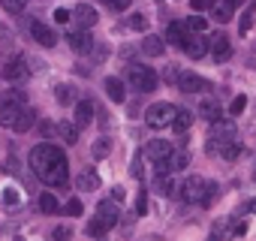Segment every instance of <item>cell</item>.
<instances>
[{"label": "cell", "mask_w": 256, "mask_h": 241, "mask_svg": "<svg viewBox=\"0 0 256 241\" xmlns=\"http://www.w3.org/2000/svg\"><path fill=\"white\" fill-rule=\"evenodd\" d=\"M28 163H30L34 175L46 187H66V181H70V163H66L64 148H58L52 142H40V145L30 148Z\"/></svg>", "instance_id": "cell-1"}, {"label": "cell", "mask_w": 256, "mask_h": 241, "mask_svg": "<svg viewBox=\"0 0 256 241\" xmlns=\"http://www.w3.org/2000/svg\"><path fill=\"white\" fill-rule=\"evenodd\" d=\"M126 78H130V84H133L139 94H151V90L160 84L157 72H154L151 66H145V64H133V66H130V72H126Z\"/></svg>", "instance_id": "cell-2"}, {"label": "cell", "mask_w": 256, "mask_h": 241, "mask_svg": "<svg viewBox=\"0 0 256 241\" xmlns=\"http://www.w3.org/2000/svg\"><path fill=\"white\" fill-rule=\"evenodd\" d=\"M172 118H175V106L169 102H154L148 112H145V124L151 130H163V127H172Z\"/></svg>", "instance_id": "cell-3"}, {"label": "cell", "mask_w": 256, "mask_h": 241, "mask_svg": "<svg viewBox=\"0 0 256 241\" xmlns=\"http://www.w3.org/2000/svg\"><path fill=\"white\" fill-rule=\"evenodd\" d=\"M66 42H70V48H72L76 54H88V52L94 48V36H90V30H84V28L70 30V34H66Z\"/></svg>", "instance_id": "cell-4"}, {"label": "cell", "mask_w": 256, "mask_h": 241, "mask_svg": "<svg viewBox=\"0 0 256 241\" xmlns=\"http://www.w3.org/2000/svg\"><path fill=\"white\" fill-rule=\"evenodd\" d=\"M205 184H208L205 178L190 175V178L181 184V199H184V202H190V205H193V202H199V199H202V193H205Z\"/></svg>", "instance_id": "cell-5"}, {"label": "cell", "mask_w": 256, "mask_h": 241, "mask_svg": "<svg viewBox=\"0 0 256 241\" xmlns=\"http://www.w3.org/2000/svg\"><path fill=\"white\" fill-rule=\"evenodd\" d=\"M172 151H175V148H172V142H166V139H154V142L145 145V157L154 160V163H166Z\"/></svg>", "instance_id": "cell-6"}, {"label": "cell", "mask_w": 256, "mask_h": 241, "mask_svg": "<svg viewBox=\"0 0 256 241\" xmlns=\"http://www.w3.org/2000/svg\"><path fill=\"white\" fill-rule=\"evenodd\" d=\"M211 58L217 60V64H226L229 58H232V42H229V36L226 34H217L214 40H211Z\"/></svg>", "instance_id": "cell-7"}, {"label": "cell", "mask_w": 256, "mask_h": 241, "mask_svg": "<svg viewBox=\"0 0 256 241\" xmlns=\"http://www.w3.org/2000/svg\"><path fill=\"white\" fill-rule=\"evenodd\" d=\"M34 124H36V112L34 108H28V106H22L18 108V114H16V124L10 127L12 133H30L34 130Z\"/></svg>", "instance_id": "cell-8"}, {"label": "cell", "mask_w": 256, "mask_h": 241, "mask_svg": "<svg viewBox=\"0 0 256 241\" xmlns=\"http://www.w3.org/2000/svg\"><path fill=\"white\" fill-rule=\"evenodd\" d=\"M30 36H34L40 46H46V48H54V46H58V34H54L52 28H46L42 22H34V24H30Z\"/></svg>", "instance_id": "cell-9"}, {"label": "cell", "mask_w": 256, "mask_h": 241, "mask_svg": "<svg viewBox=\"0 0 256 241\" xmlns=\"http://www.w3.org/2000/svg\"><path fill=\"white\" fill-rule=\"evenodd\" d=\"M28 76H30V70H28L24 58H16V60H10V64L4 66V78H6V82H24Z\"/></svg>", "instance_id": "cell-10"}, {"label": "cell", "mask_w": 256, "mask_h": 241, "mask_svg": "<svg viewBox=\"0 0 256 241\" xmlns=\"http://www.w3.org/2000/svg\"><path fill=\"white\" fill-rule=\"evenodd\" d=\"M178 88H181L184 94H199V90L208 88V82H205L202 76H196V72H181V76H178Z\"/></svg>", "instance_id": "cell-11"}, {"label": "cell", "mask_w": 256, "mask_h": 241, "mask_svg": "<svg viewBox=\"0 0 256 241\" xmlns=\"http://www.w3.org/2000/svg\"><path fill=\"white\" fill-rule=\"evenodd\" d=\"M96 217L112 229L118 220H120V211H118V202H112V199H102L100 205H96Z\"/></svg>", "instance_id": "cell-12"}, {"label": "cell", "mask_w": 256, "mask_h": 241, "mask_svg": "<svg viewBox=\"0 0 256 241\" xmlns=\"http://www.w3.org/2000/svg\"><path fill=\"white\" fill-rule=\"evenodd\" d=\"M235 124L232 120H223V118H217L214 124H211V139H220V142H232L235 139Z\"/></svg>", "instance_id": "cell-13"}, {"label": "cell", "mask_w": 256, "mask_h": 241, "mask_svg": "<svg viewBox=\"0 0 256 241\" xmlns=\"http://www.w3.org/2000/svg\"><path fill=\"white\" fill-rule=\"evenodd\" d=\"M72 18H76V24H78V28H84V30H88V28H94V24H96V18H100V16H96V10H94L90 4H78V6H76V12H72Z\"/></svg>", "instance_id": "cell-14"}, {"label": "cell", "mask_w": 256, "mask_h": 241, "mask_svg": "<svg viewBox=\"0 0 256 241\" xmlns=\"http://www.w3.org/2000/svg\"><path fill=\"white\" fill-rule=\"evenodd\" d=\"M190 58H205V52H208V42L202 40V34H187V40H184V46H181Z\"/></svg>", "instance_id": "cell-15"}, {"label": "cell", "mask_w": 256, "mask_h": 241, "mask_svg": "<svg viewBox=\"0 0 256 241\" xmlns=\"http://www.w3.org/2000/svg\"><path fill=\"white\" fill-rule=\"evenodd\" d=\"M90 120H94V102H90V100H78V102H76V120H72V124L82 130V127L90 124Z\"/></svg>", "instance_id": "cell-16"}, {"label": "cell", "mask_w": 256, "mask_h": 241, "mask_svg": "<svg viewBox=\"0 0 256 241\" xmlns=\"http://www.w3.org/2000/svg\"><path fill=\"white\" fill-rule=\"evenodd\" d=\"M142 52H145L148 58H160V54L166 52V40H160V36L148 34V36L142 40Z\"/></svg>", "instance_id": "cell-17"}, {"label": "cell", "mask_w": 256, "mask_h": 241, "mask_svg": "<svg viewBox=\"0 0 256 241\" xmlns=\"http://www.w3.org/2000/svg\"><path fill=\"white\" fill-rule=\"evenodd\" d=\"M196 114H199L202 120H208V124H214V120L220 118V106H217L214 100H202L199 108H196Z\"/></svg>", "instance_id": "cell-18"}, {"label": "cell", "mask_w": 256, "mask_h": 241, "mask_svg": "<svg viewBox=\"0 0 256 241\" xmlns=\"http://www.w3.org/2000/svg\"><path fill=\"white\" fill-rule=\"evenodd\" d=\"M190 124H193V112H187V108H175L172 130H175V133H187V130H190Z\"/></svg>", "instance_id": "cell-19"}, {"label": "cell", "mask_w": 256, "mask_h": 241, "mask_svg": "<svg viewBox=\"0 0 256 241\" xmlns=\"http://www.w3.org/2000/svg\"><path fill=\"white\" fill-rule=\"evenodd\" d=\"M166 40L172 42V46H184V40H187V28H184V22H172L169 28H166Z\"/></svg>", "instance_id": "cell-20"}, {"label": "cell", "mask_w": 256, "mask_h": 241, "mask_svg": "<svg viewBox=\"0 0 256 241\" xmlns=\"http://www.w3.org/2000/svg\"><path fill=\"white\" fill-rule=\"evenodd\" d=\"M187 166H190V151H172L166 160V169H172V172H184Z\"/></svg>", "instance_id": "cell-21"}, {"label": "cell", "mask_w": 256, "mask_h": 241, "mask_svg": "<svg viewBox=\"0 0 256 241\" xmlns=\"http://www.w3.org/2000/svg\"><path fill=\"white\" fill-rule=\"evenodd\" d=\"M76 187H78L82 193H88V190H96V187H100V175H96V172H90V169H84V172L76 178Z\"/></svg>", "instance_id": "cell-22"}, {"label": "cell", "mask_w": 256, "mask_h": 241, "mask_svg": "<svg viewBox=\"0 0 256 241\" xmlns=\"http://www.w3.org/2000/svg\"><path fill=\"white\" fill-rule=\"evenodd\" d=\"M106 94H108V100H112V102H124V96H126V94H124V82H120V78H114V76H112V78H106Z\"/></svg>", "instance_id": "cell-23"}, {"label": "cell", "mask_w": 256, "mask_h": 241, "mask_svg": "<svg viewBox=\"0 0 256 241\" xmlns=\"http://www.w3.org/2000/svg\"><path fill=\"white\" fill-rule=\"evenodd\" d=\"M36 205H40V211H42V214H58V211H60V202H58V196H54V193H40Z\"/></svg>", "instance_id": "cell-24"}, {"label": "cell", "mask_w": 256, "mask_h": 241, "mask_svg": "<svg viewBox=\"0 0 256 241\" xmlns=\"http://www.w3.org/2000/svg\"><path fill=\"white\" fill-rule=\"evenodd\" d=\"M58 133L64 136L66 145H76V142H78V127L72 124V120H64V124H58Z\"/></svg>", "instance_id": "cell-25"}, {"label": "cell", "mask_w": 256, "mask_h": 241, "mask_svg": "<svg viewBox=\"0 0 256 241\" xmlns=\"http://www.w3.org/2000/svg\"><path fill=\"white\" fill-rule=\"evenodd\" d=\"M18 108L22 106H0V127H12L16 124V114H18Z\"/></svg>", "instance_id": "cell-26"}, {"label": "cell", "mask_w": 256, "mask_h": 241, "mask_svg": "<svg viewBox=\"0 0 256 241\" xmlns=\"http://www.w3.org/2000/svg\"><path fill=\"white\" fill-rule=\"evenodd\" d=\"M28 102V94L24 90H6L0 96V106H24Z\"/></svg>", "instance_id": "cell-27"}, {"label": "cell", "mask_w": 256, "mask_h": 241, "mask_svg": "<svg viewBox=\"0 0 256 241\" xmlns=\"http://www.w3.org/2000/svg\"><path fill=\"white\" fill-rule=\"evenodd\" d=\"M54 96H58L60 106H70V102H76V88H72V84H58Z\"/></svg>", "instance_id": "cell-28"}, {"label": "cell", "mask_w": 256, "mask_h": 241, "mask_svg": "<svg viewBox=\"0 0 256 241\" xmlns=\"http://www.w3.org/2000/svg\"><path fill=\"white\" fill-rule=\"evenodd\" d=\"M217 196H220V184H205V193H202L199 205H202V208H211V205L217 202Z\"/></svg>", "instance_id": "cell-29"}, {"label": "cell", "mask_w": 256, "mask_h": 241, "mask_svg": "<svg viewBox=\"0 0 256 241\" xmlns=\"http://www.w3.org/2000/svg\"><path fill=\"white\" fill-rule=\"evenodd\" d=\"M108 151H112V142L102 136V139H96L94 142V148H90V154H94V160H106L108 157Z\"/></svg>", "instance_id": "cell-30"}, {"label": "cell", "mask_w": 256, "mask_h": 241, "mask_svg": "<svg viewBox=\"0 0 256 241\" xmlns=\"http://www.w3.org/2000/svg\"><path fill=\"white\" fill-rule=\"evenodd\" d=\"M253 18H256V4H250V6H247V12L241 16V24H238V34H241V36L253 28Z\"/></svg>", "instance_id": "cell-31"}, {"label": "cell", "mask_w": 256, "mask_h": 241, "mask_svg": "<svg viewBox=\"0 0 256 241\" xmlns=\"http://www.w3.org/2000/svg\"><path fill=\"white\" fill-rule=\"evenodd\" d=\"M184 28H187V34H202L208 24H205V18H202V16H190V18L184 22Z\"/></svg>", "instance_id": "cell-32"}, {"label": "cell", "mask_w": 256, "mask_h": 241, "mask_svg": "<svg viewBox=\"0 0 256 241\" xmlns=\"http://www.w3.org/2000/svg\"><path fill=\"white\" fill-rule=\"evenodd\" d=\"M18 202H22V193H18L16 187H6V190H4V205H6V208H18Z\"/></svg>", "instance_id": "cell-33"}, {"label": "cell", "mask_w": 256, "mask_h": 241, "mask_svg": "<svg viewBox=\"0 0 256 241\" xmlns=\"http://www.w3.org/2000/svg\"><path fill=\"white\" fill-rule=\"evenodd\" d=\"M106 232H108V226H106V223H102L100 217H94V220L88 223V235H94V238H102Z\"/></svg>", "instance_id": "cell-34"}, {"label": "cell", "mask_w": 256, "mask_h": 241, "mask_svg": "<svg viewBox=\"0 0 256 241\" xmlns=\"http://www.w3.org/2000/svg\"><path fill=\"white\" fill-rule=\"evenodd\" d=\"M0 6H4L6 12H12V16H18V12H24L28 0H0Z\"/></svg>", "instance_id": "cell-35"}, {"label": "cell", "mask_w": 256, "mask_h": 241, "mask_svg": "<svg viewBox=\"0 0 256 241\" xmlns=\"http://www.w3.org/2000/svg\"><path fill=\"white\" fill-rule=\"evenodd\" d=\"M244 108H247V96H235V100L229 102V114H232V118H238Z\"/></svg>", "instance_id": "cell-36"}, {"label": "cell", "mask_w": 256, "mask_h": 241, "mask_svg": "<svg viewBox=\"0 0 256 241\" xmlns=\"http://www.w3.org/2000/svg\"><path fill=\"white\" fill-rule=\"evenodd\" d=\"M102 4H106L112 12H124V10H130V4H133V0H102Z\"/></svg>", "instance_id": "cell-37"}, {"label": "cell", "mask_w": 256, "mask_h": 241, "mask_svg": "<svg viewBox=\"0 0 256 241\" xmlns=\"http://www.w3.org/2000/svg\"><path fill=\"white\" fill-rule=\"evenodd\" d=\"M64 211H66L70 217H78V214L84 211V205H82V199H70V202L64 205Z\"/></svg>", "instance_id": "cell-38"}, {"label": "cell", "mask_w": 256, "mask_h": 241, "mask_svg": "<svg viewBox=\"0 0 256 241\" xmlns=\"http://www.w3.org/2000/svg\"><path fill=\"white\" fill-rule=\"evenodd\" d=\"M145 24H148V22H145V16H139V12L126 18V28H130V30H145Z\"/></svg>", "instance_id": "cell-39"}, {"label": "cell", "mask_w": 256, "mask_h": 241, "mask_svg": "<svg viewBox=\"0 0 256 241\" xmlns=\"http://www.w3.org/2000/svg\"><path fill=\"white\" fill-rule=\"evenodd\" d=\"M52 238H54V241H70V238H72V229H70V226H58V229L52 232Z\"/></svg>", "instance_id": "cell-40"}, {"label": "cell", "mask_w": 256, "mask_h": 241, "mask_svg": "<svg viewBox=\"0 0 256 241\" xmlns=\"http://www.w3.org/2000/svg\"><path fill=\"white\" fill-rule=\"evenodd\" d=\"M40 133H42L46 139H52V136L58 133V127H54V120H42V124H40Z\"/></svg>", "instance_id": "cell-41"}, {"label": "cell", "mask_w": 256, "mask_h": 241, "mask_svg": "<svg viewBox=\"0 0 256 241\" xmlns=\"http://www.w3.org/2000/svg\"><path fill=\"white\" fill-rule=\"evenodd\" d=\"M136 211H139V214H148V190L139 193V199H136Z\"/></svg>", "instance_id": "cell-42"}, {"label": "cell", "mask_w": 256, "mask_h": 241, "mask_svg": "<svg viewBox=\"0 0 256 241\" xmlns=\"http://www.w3.org/2000/svg\"><path fill=\"white\" fill-rule=\"evenodd\" d=\"M214 18H217V22H220V24H226V22H229V18H232V12H229V10H226V6H217V10H214Z\"/></svg>", "instance_id": "cell-43"}, {"label": "cell", "mask_w": 256, "mask_h": 241, "mask_svg": "<svg viewBox=\"0 0 256 241\" xmlns=\"http://www.w3.org/2000/svg\"><path fill=\"white\" fill-rule=\"evenodd\" d=\"M211 4H214V0H190V6H193L196 12H202V10H208Z\"/></svg>", "instance_id": "cell-44"}, {"label": "cell", "mask_w": 256, "mask_h": 241, "mask_svg": "<svg viewBox=\"0 0 256 241\" xmlns=\"http://www.w3.org/2000/svg\"><path fill=\"white\" fill-rule=\"evenodd\" d=\"M54 22H58V24H66V22H70V12H66V10H54Z\"/></svg>", "instance_id": "cell-45"}, {"label": "cell", "mask_w": 256, "mask_h": 241, "mask_svg": "<svg viewBox=\"0 0 256 241\" xmlns=\"http://www.w3.org/2000/svg\"><path fill=\"white\" fill-rule=\"evenodd\" d=\"M178 76H181V70H178V66H169V70H166V82H169V84H172V82H178Z\"/></svg>", "instance_id": "cell-46"}, {"label": "cell", "mask_w": 256, "mask_h": 241, "mask_svg": "<svg viewBox=\"0 0 256 241\" xmlns=\"http://www.w3.org/2000/svg\"><path fill=\"white\" fill-rule=\"evenodd\" d=\"M241 4H244V0H223V6H226L229 12H235V10H238Z\"/></svg>", "instance_id": "cell-47"}, {"label": "cell", "mask_w": 256, "mask_h": 241, "mask_svg": "<svg viewBox=\"0 0 256 241\" xmlns=\"http://www.w3.org/2000/svg\"><path fill=\"white\" fill-rule=\"evenodd\" d=\"M112 193H114V199H112V202H120V199H124V187H114Z\"/></svg>", "instance_id": "cell-48"}, {"label": "cell", "mask_w": 256, "mask_h": 241, "mask_svg": "<svg viewBox=\"0 0 256 241\" xmlns=\"http://www.w3.org/2000/svg\"><path fill=\"white\" fill-rule=\"evenodd\" d=\"M250 211H253V214H256V199H253V202H250Z\"/></svg>", "instance_id": "cell-49"}, {"label": "cell", "mask_w": 256, "mask_h": 241, "mask_svg": "<svg viewBox=\"0 0 256 241\" xmlns=\"http://www.w3.org/2000/svg\"><path fill=\"white\" fill-rule=\"evenodd\" d=\"M208 241H217V232H214V235H211V238H208Z\"/></svg>", "instance_id": "cell-50"}]
</instances>
